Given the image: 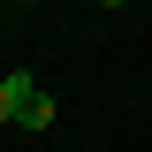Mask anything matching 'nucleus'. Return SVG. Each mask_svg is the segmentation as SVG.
Returning <instances> with one entry per match:
<instances>
[{"label":"nucleus","instance_id":"obj_1","mask_svg":"<svg viewBox=\"0 0 152 152\" xmlns=\"http://www.w3.org/2000/svg\"><path fill=\"white\" fill-rule=\"evenodd\" d=\"M31 91H38V84H31L23 69H15V76H0V122H15V114H23V99H31Z\"/></svg>","mask_w":152,"mask_h":152},{"label":"nucleus","instance_id":"obj_3","mask_svg":"<svg viewBox=\"0 0 152 152\" xmlns=\"http://www.w3.org/2000/svg\"><path fill=\"white\" fill-rule=\"evenodd\" d=\"M107 8H122V0H107Z\"/></svg>","mask_w":152,"mask_h":152},{"label":"nucleus","instance_id":"obj_4","mask_svg":"<svg viewBox=\"0 0 152 152\" xmlns=\"http://www.w3.org/2000/svg\"><path fill=\"white\" fill-rule=\"evenodd\" d=\"M15 8H31V0H15Z\"/></svg>","mask_w":152,"mask_h":152},{"label":"nucleus","instance_id":"obj_2","mask_svg":"<svg viewBox=\"0 0 152 152\" xmlns=\"http://www.w3.org/2000/svg\"><path fill=\"white\" fill-rule=\"evenodd\" d=\"M15 122H23V129H53V99H46V91H31V99H23V114H15Z\"/></svg>","mask_w":152,"mask_h":152},{"label":"nucleus","instance_id":"obj_5","mask_svg":"<svg viewBox=\"0 0 152 152\" xmlns=\"http://www.w3.org/2000/svg\"><path fill=\"white\" fill-rule=\"evenodd\" d=\"M0 8H8V0H0Z\"/></svg>","mask_w":152,"mask_h":152}]
</instances>
